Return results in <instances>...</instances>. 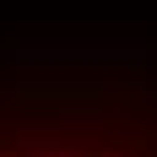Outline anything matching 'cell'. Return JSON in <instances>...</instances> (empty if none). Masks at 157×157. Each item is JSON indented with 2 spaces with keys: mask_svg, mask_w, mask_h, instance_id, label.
<instances>
[{
  "mask_svg": "<svg viewBox=\"0 0 157 157\" xmlns=\"http://www.w3.org/2000/svg\"><path fill=\"white\" fill-rule=\"evenodd\" d=\"M0 157H157V44H0Z\"/></svg>",
  "mask_w": 157,
  "mask_h": 157,
  "instance_id": "obj_1",
  "label": "cell"
}]
</instances>
